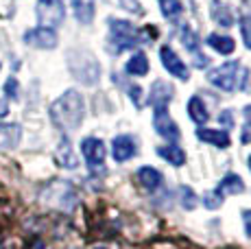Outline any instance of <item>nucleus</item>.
<instances>
[{
	"mask_svg": "<svg viewBox=\"0 0 251 249\" xmlns=\"http://www.w3.org/2000/svg\"><path fill=\"white\" fill-rule=\"evenodd\" d=\"M85 116V99L76 90H66L55 103L50 105V121L64 131L81 127Z\"/></svg>",
	"mask_w": 251,
	"mask_h": 249,
	"instance_id": "nucleus-1",
	"label": "nucleus"
},
{
	"mask_svg": "<svg viewBox=\"0 0 251 249\" xmlns=\"http://www.w3.org/2000/svg\"><path fill=\"white\" fill-rule=\"evenodd\" d=\"M151 28L153 26L136 28L127 20H109V50L118 55L123 50H129L133 46H140L144 42L153 40L157 33L151 31Z\"/></svg>",
	"mask_w": 251,
	"mask_h": 249,
	"instance_id": "nucleus-2",
	"label": "nucleus"
},
{
	"mask_svg": "<svg viewBox=\"0 0 251 249\" xmlns=\"http://www.w3.org/2000/svg\"><path fill=\"white\" fill-rule=\"evenodd\" d=\"M42 203L48 205V208L61 210V212H72L79 203V195L72 188V184L68 181H52L48 184L44 190L40 193Z\"/></svg>",
	"mask_w": 251,
	"mask_h": 249,
	"instance_id": "nucleus-3",
	"label": "nucleus"
},
{
	"mask_svg": "<svg viewBox=\"0 0 251 249\" xmlns=\"http://www.w3.org/2000/svg\"><path fill=\"white\" fill-rule=\"evenodd\" d=\"M70 59V70L81 83L94 85L100 76V66L94 59V55H90L88 50H72L68 55Z\"/></svg>",
	"mask_w": 251,
	"mask_h": 249,
	"instance_id": "nucleus-4",
	"label": "nucleus"
},
{
	"mask_svg": "<svg viewBox=\"0 0 251 249\" xmlns=\"http://www.w3.org/2000/svg\"><path fill=\"white\" fill-rule=\"evenodd\" d=\"M238 75H240L238 61H227V64L210 70V73H207V81H210L214 88L223 90V92H234V90L238 88Z\"/></svg>",
	"mask_w": 251,
	"mask_h": 249,
	"instance_id": "nucleus-5",
	"label": "nucleus"
},
{
	"mask_svg": "<svg viewBox=\"0 0 251 249\" xmlns=\"http://www.w3.org/2000/svg\"><path fill=\"white\" fill-rule=\"evenodd\" d=\"M66 9L61 0H40L37 2V20L44 28H55L64 22Z\"/></svg>",
	"mask_w": 251,
	"mask_h": 249,
	"instance_id": "nucleus-6",
	"label": "nucleus"
},
{
	"mask_svg": "<svg viewBox=\"0 0 251 249\" xmlns=\"http://www.w3.org/2000/svg\"><path fill=\"white\" fill-rule=\"evenodd\" d=\"M81 153H83L85 162H88V166L92 171L105 169V155H107V151H105V142L100 138H85L81 142Z\"/></svg>",
	"mask_w": 251,
	"mask_h": 249,
	"instance_id": "nucleus-7",
	"label": "nucleus"
},
{
	"mask_svg": "<svg viewBox=\"0 0 251 249\" xmlns=\"http://www.w3.org/2000/svg\"><path fill=\"white\" fill-rule=\"evenodd\" d=\"M153 127L162 138L168 140H179V127L171 118L168 107H153Z\"/></svg>",
	"mask_w": 251,
	"mask_h": 249,
	"instance_id": "nucleus-8",
	"label": "nucleus"
},
{
	"mask_svg": "<svg viewBox=\"0 0 251 249\" xmlns=\"http://www.w3.org/2000/svg\"><path fill=\"white\" fill-rule=\"evenodd\" d=\"M160 59H162V66L173 76H177V79H181V81L190 79V70H188V66L183 64V59L171 49V46H164V49L160 50Z\"/></svg>",
	"mask_w": 251,
	"mask_h": 249,
	"instance_id": "nucleus-9",
	"label": "nucleus"
},
{
	"mask_svg": "<svg viewBox=\"0 0 251 249\" xmlns=\"http://www.w3.org/2000/svg\"><path fill=\"white\" fill-rule=\"evenodd\" d=\"M138 153V142L133 136L129 133H123V136H116L112 140V155L116 162H127L131 160Z\"/></svg>",
	"mask_w": 251,
	"mask_h": 249,
	"instance_id": "nucleus-10",
	"label": "nucleus"
},
{
	"mask_svg": "<svg viewBox=\"0 0 251 249\" xmlns=\"http://www.w3.org/2000/svg\"><path fill=\"white\" fill-rule=\"evenodd\" d=\"M24 42L28 46H35V49H55L57 46V33L52 28L37 26L31 31L24 33Z\"/></svg>",
	"mask_w": 251,
	"mask_h": 249,
	"instance_id": "nucleus-11",
	"label": "nucleus"
},
{
	"mask_svg": "<svg viewBox=\"0 0 251 249\" xmlns=\"http://www.w3.org/2000/svg\"><path fill=\"white\" fill-rule=\"evenodd\" d=\"M136 179L140 181V186L147 190H157L162 186V173L155 169V166H140L138 173H136Z\"/></svg>",
	"mask_w": 251,
	"mask_h": 249,
	"instance_id": "nucleus-12",
	"label": "nucleus"
},
{
	"mask_svg": "<svg viewBox=\"0 0 251 249\" xmlns=\"http://www.w3.org/2000/svg\"><path fill=\"white\" fill-rule=\"evenodd\" d=\"M173 99V85L166 81H155L151 85V105L153 107H168Z\"/></svg>",
	"mask_w": 251,
	"mask_h": 249,
	"instance_id": "nucleus-13",
	"label": "nucleus"
},
{
	"mask_svg": "<svg viewBox=\"0 0 251 249\" xmlns=\"http://www.w3.org/2000/svg\"><path fill=\"white\" fill-rule=\"evenodd\" d=\"M197 138L199 140H203L207 142V145H214V147H219V149H227L229 147V133L227 131H223V129H205V127H201L199 131H197Z\"/></svg>",
	"mask_w": 251,
	"mask_h": 249,
	"instance_id": "nucleus-14",
	"label": "nucleus"
},
{
	"mask_svg": "<svg viewBox=\"0 0 251 249\" xmlns=\"http://www.w3.org/2000/svg\"><path fill=\"white\" fill-rule=\"evenodd\" d=\"M22 138V129L18 124H0V151L18 147Z\"/></svg>",
	"mask_w": 251,
	"mask_h": 249,
	"instance_id": "nucleus-15",
	"label": "nucleus"
},
{
	"mask_svg": "<svg viewBox=\"0 0 251 249\" xmlns=\"http://www.w3.org/2000/svg\"><path fill=\"white\" fill-rule=\"evenodd\" d=\"M57 160H59V164L64 166V169H76V166H79V157L72 151V145L66 136L61 138L59 147H57Z\"/></svg>",
	"mask_w": 251,
	"mask_h": 249,
	"instance_id": "nucleus-16",
	"label": "nucleus"
},
{
	"mask_svg": "<svg viewBox=\"0 0 251 249\" xmlns=\"http://www.w3.org/2000/svg\"><path fill=\"white\" fill-rule=\"evenodd\" d=\"M72 9H75V16L81 25H90L94 20L96 0H72Z\"/></svg>",
	"mask_w": 251,
	"mask_h": 249,
	"instance_id": "nucleus-17",
	"label": "nucleus"
},
{
	"mask_svg": "<svg viewBox=\"0 0 251 249\" xmlns=\"http://www.w3.org/2000/svg\"><path fill=\"white\" fill-rule=\"evenodd\" d=\"M243 190H245L243 177H238L236 173H229V175H225L223 179H221L216 193H219V195H240Z\"/></svg>",
	"mask_w": 251,
	"mask_h": 249,
	"instance_id": "nucleus-18",
	"label": "nucleus"
},
{
	"mask_svg": "<svg viewBox=\"0 0 251 249\" xmlns=\"http://www.w3.org/2000/svg\"><path fill=\"white\" fill-rule=\"evenodd\" d=\"M207 46H212V49H214L216 52H221V55H231L234 49H236V42L227 35L212 33V35H207Z\"/></svg>",
	"mask_w": 251,
	"mask_h": 249,
	"instance_id": "nucleus-19",
	"label": "nucleus"
},
{
	"mask_svg": "<svg viewBox=\"0 0 251 249\" xmlns=\"http://www.w3.org/2000/svg\"><path fill=\"white\" fill-rule=\"evenodd\" d=\"M157 153H160L162 160H166L168 164H173V166L186 164V151L179 149L177 145H164V147L157 149Z\"/></svg>",
	"mask_w": 251,
	"mask_h": 249,
	"instance_id": "nucleus-20",
	"label": "nucleus"
},
{
	"mask_svg": "<svg viewBox=\"0 0 251 249\" xmlns=\"http://www.w3.org/2000/svg\"><path fill=\"white\" fill-rule=\"evenodd\" d=\"M188 116L192 118L197 124H205L207 123V107L199 97H192L188 100Z\"/></svg>",
	"mask_w": 251,
	"mask_h": 249,
	"instance_id": "nucleus-21",
	"label": "nucleus"
},
{
	"mask_svg": "<svg viewBox=\"0 0 251 249\" xmlns=\"http://www.w3.org/2000/svg\"><path fill=\"white\" fill-rule=\"evenodd\" d=\"M127 73L131 76H144L149 73V59L144 52H133L131 59L127 61Z\"/></svg>",
	"mask_w": 251,
	"mask_h": 249,
	"instance_id": "nucleus-22",
	"label": "nucleus"
},
{
	"mask_svg": "<svg viewBox=\"0 0 251 249\" xmlns=\"http://www.w3.org/2000/svg\"><path fill=\"white\" fill-rule=\"evenodd\" d=\"M212 18H214V22L221 25V26L234 25V16H231V11L225 7L223 2H219V0H212Z\"/></svg>",
	"mask_w": 251,
	"mask_h": 249,
	"instance_id": "nucleus-23",
	"label": "nucleus"
},
{
	"mask_svg": "<svg viewBox=\"0 0 251 249\" xmlns=\"http://www.w3.org/2000/svg\"><path fill=\"white\" fill-rule=\"evenodd\" d=\"M160 7H162V16L166 18V20H177V18L181 16L183 7L179 0H160Z\"/></svg>",
	"mask_w": 251,
	"mask_h": 249,
	"instance_id": "nucleus-24",
	"label": "nucleus"
},
{
	"mask_svg": "<svg viewBox=\"0 0 251 249\" xmlns=\"http://www.w3.org/2000/svg\"><path fill=\"white\" fill-rule=\"evenodd\" d=\"M179 37H181V42L186 44V49L195 55V52H199V37L192 33V28L190 26H181V33H179Z\"/></svg>",
	"mask_w": 251,
	"mask_h": 249,
	"instance_id": "nucleus-25",
	"label": "nucleus"
},
{
	"mask_svg": "<svg viewBox=\"0 0 251 249\" xmlns=\"http://www.w3.org/2000/svg\"><path fill=\"white\" fill-rule=\"evenodd\" d=\"M238 25H240V35H243L245 46L251 50V16H243Z\"/></svg>",
	"mask_w": 251,
	"mask_h": 249,
	"instance_id": "nucleus-26",
	"label": "nucleus"
},
{
	"mask_svg": "<svg viewBox=\"0 0 251 249\" xmlns=\"http://www.w3.org/2000/svg\"><path fill=\"white\" fill-rule=\"evenodd\" d=\"M221 203H223V195H219L216 190H214V193H207L203 197V205L207 210H216Z\"/></svg>",
	"mask_w": 251,
	"mask_h": 249,
	"instance_id": "nucleus-27",
	"label": "nucleus"
},
{
	"mask_svg": "<svg viewBox=\"0 0 251 249\" xmlns=\"http://www.w3.org/2000/svg\"><path fill=\"white\" fill-rule=\"evenodd\" d=\"M181 205H183V208H188V210H192V208L197 205L195 193H192L188 186H183V188H181Z\"/></svg>",
	"mask_w": 251,
	"mask_h": 249,
	"instance_id": "nucleus-28",
	"label": "nucleus"
},
{
	"mask_svg": "<svg viewBox=\"0 0 251 249\" xmlns=\"http://www.w3.org/2000/svg\"><path fill=\"white\" fill-rule=\"evenodd\" d=\"M118 2H120V7H125L127 11H131V13H138V16H140V13H144L142 11V4H140L138 0H118Z\"/></svg>",
	"mask_w": 251,
	"mask_h": 249,
	"instance_id": "nucleus-29",
	"label": "nucleus"
},
{
	"mask_svg": "<svg viewBox=\"0 0 251 249\" xmlns=\"http://www.w3.org/2000/svg\"><path fill=\"white\" fill-rule=\"evenodd\" d=\"M4 94H7L9 99H18V81L16 79H7V83H4Z\"/></svg>",
	"mask_w": 251,
	"mask_h": 249,
	"instance_id": "nucleus-30",
	"label": "nucleus"
},
{
	"mask_svg": "<svg viewBox=\"0 0 251 249\" xmlns=\"http://www.w3.org/2000/svg\"><path fill=\"white\" fill-rule=\"evenodd\" d=\"M129 97H131L133 100H136V105L140 107V97H142V90H140V85H131V88H129Z\"/></svg>",
	"mask_w": 251,
	"mask_h": 249,
	"instance_id": "nucleus-31",
	"label": "nucleus"
},
{
	"mask_svg": "<svg viewBox=\"0 0 251 249\" xmlns=\"http://www.w3.org/2000/svg\"><path fill=\"white\" fill-rule=\"evenodd\" d=\"M243 223H245V234L251 238V210H245L243 212Z\"/></svg>",
	"mask_w": 251,
	"mask_h": 249,
	"instance_id": "nucleus-32",
	"label": "nucleus"
},
{
	"mask_svg": "<svg viewBox=\"0 0 251 249\" xmlns=\"http://www.w3.org/2000/svg\"><path fill=\"white\" fill-rule=\"evenodd\" d=\"M219 123H223L225 127H231V124H234V118H231V112H229V109H225V112L221 114V116H219Z\"/></svg>",
	"mask_w": 251,
	"mask_h": 249,
	"instance_id": "nucleus-33",
	"label": "nucleus"
},
{
	"mask_svg": "<svg viewBox=\"0 0 251 249\" xmlns=\"http://www.w3.org/2000/svg\"><path fill=\"white\" fill-rule=\"evenodd\" d=\"M195 61H197V68H205L207 64H210V59H207L205 55H199V52H195Z\"/></svg>",
	"mask_w": 251,
	"mask_h": 249,
	"instance_id": "nucleus-34",
	"label": "nucleus"
},
{
	"mask_svg": "<svg viewBox=\"0 0 251 249\" xmlns=\"http://www.w3.org/2000/svg\"><path fill=\"white\" fill-rule=\"evenodd\" d=\"M240 140H243V142H251V123H247L243 127V136H240Z\"/></svg>",
	"mask_w": 251,
	"mask_h": 249,
	"instance_id": "nucleus-35",
	"label": "nucleus"
},
{
	"mask_svg": "<svg viewBox=\"0 0 251 249\" xmlns=\"http://www.w3.org/2000/svg\"><path fill=\"white\" fill-rule=\"evenodd\" d=\"M7 112H9V103H7V99H0V118L7 116Z\"/></svg>",
	"mask_w": 251,
	"mask_h": 249,
	"instance_id": "nucleus-36",
	"label": "nucleus"
},
{
	"mask_svg": "<svg viewBox=\"0 0 251 249\" xmlns=\"http://www.w3.org/2000/svg\"><path fill=\"white\" fill-rule=\"evenodd\" d=\"M245 4H249V7H251V0H245Z\"/></svg>",
	"mask_w": 251,
	"mask_h": 249,
	"instance_id": "nucleus-37",
	"label": "nucleus"
},
{
	"mask_svg": "<svg viewBox=\"0 0 251 249\" xmlns=\"http://www.w3.org/2000/svg\"><path fill=\"white\" fill-rule=\"evenodd\" d=\"M249 169H251V155H249Z\"/></svg>",
	"mask_w": 251,
	"mask_h": 249,
	"instance_id": "nucleus-38",
	"label": "nucleus"
},
{
	"mask_svg": "<svg viewBox=\"0 0 251 249\" xmlns=\"http://www.w3.org/2000/svg\"><path fill=\"white\" fill-rule=\"evenodd\" d=\"M94 249H105V247H94Z\"/></svg>",
	"mask_w": 251,
	"mask_h": 249,
	"instance_id": "nucleus-39",
	"label": "nucleus"
},
{
	"mask_svg": "<svg viewBox=\"0 0 251 249\" xmlns=\"http://www.w3.org/2000/svg\"><path fill=\"white\" fill-rule=\"evenodd\" d=\"M0 68H2V66H0Z\"/></svg>",
	"mask_w": 251,
	"mask_h": 249,
	"instance_id": "nucleus-40",
	"label": "nucleus"
}]
</instances>
